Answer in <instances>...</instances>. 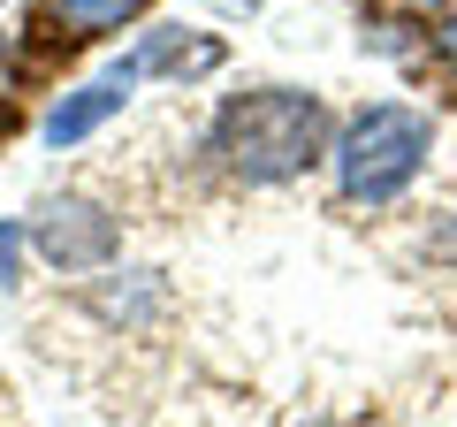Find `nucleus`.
<instances>
[{"mask_svg": "<svg viewBox=\"0 0 457 427\" xmlns=\"http://www.w3.org/2000/svg\"><path fill=\"white\" fill-rule=\"evenodd\" d=\"M336 146V122H328L320 92H297V84H252V92H228L206 122V161L228 183H252V191H275L297 183L328 161Z\"/></svg>", "mask_w": 457, "mask_h": 427, "instance_id": "nucleus-1", "label": "nucleus"}, {"mask_svg": "<svg viewBox=\"0 0 457 427\" xmlns=\"http://www.w3.org/2000/svg\"><path fill=\"white\" fill-rule=\"evenodd\" d=\"M427 153H435V115L427 107H411V99H366L359 115L336 130L328 168H336L343 206L381 214L427 176Z\"/></svg>", "mask_w": 457, "mask_h": 427, "instance_id": "nucleus-2", "label": "nucleus"}, {"mask_svg": "<svg viewBox=\"0 0 457 427\" xmlns=\"http://www.w3.org/2000/svg\"><path fill=\"white\" fill-rule=\"evenodd\" d=\"M31 245L46 252L54 275H92V267H107L122 252V222L107 206H92V198H46L31 222Z\"/></svg>", "mask_w": 457, "mask_h": 427, "instance_id": "nucleus-3", "label": "nucleus"}, {"mask_svg": "<svg viewBox=\"0 0 457 427\" xmlns=\"http://www.w3.org/2000/svg\"><path fill=\"white\" fill-rule=\"evenodd\" d=\"M137 77H145V62H137V54H122V62H114L99 84H77L69 99H54V115H46V146H84V138H92L107 115H122V99H130V84H137Z\"/></svg>", "mask_w": 457, "mask_h": 427, "instance_id": "nucleus-4", "label": "nucleus"}, {"mask_svg": "<svg viewBox=\"0 0 457 427\" xmlns=\"http://www.w3.org/2000/svg\"><path fill=\"white\" fill-rule=\"evenodd\" d=\"M137 8H145V0H46V31H62L69 46H84V38L122 31Z\"/></svg>", "mask_w": 457, "mask_h": 427, "instance_id": "nucleus-5", "label": "nucleus"}, {"mask_svg": "<svg viewBox=\"0 0 457 427\" xmlns=\"http://www.w3.org/2000/svg\"><path fill=\"white\" fill-rule=\"evenodd\" d=\"M23 245H31V230L23 222H0V290L23 282Z\"/></svg>", "mask_w": 457, "mask_h": 427, "instance_id": "nucleus-6", "label": "nucleus"}, {"mask_svg": "<svg viewBox=\"0 0 457 427\" xmlns=\"http://www.w3.org/2000/svg\"><path fill=\"white\" fill-rule=\"evenodd\" d=\"M435 54H442V62H450V77H457V8H450V16H442V31H435Z\"/></svg>", "mask_w": 457, "mask_h": 427, "instance_id": "nucleus-7", "label": "nucleus"}, {"mask_svg": "<svg viewBox=\"0 0 457 427\" xmlns=\"http://www.w3.org/2000/svg\"><path fill=\"white\" fill-rule=\"evenodd\" d=\"M404 8H442V0H404Z\"/></svg>", "mask_w": 457, "mask_h": 427, "instance_id": "nucleus-8", "label": "nucleus"}]
</instances>
